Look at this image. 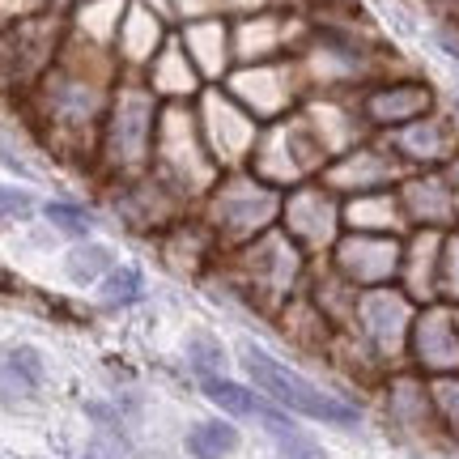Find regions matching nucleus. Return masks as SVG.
<instances>
[{"instance_id": "obj_1", "label": "nucleus", "mask_w": 459, "mask_h": 459, "mask_svg": "<svg viewBox=\"0 0 459 459\" xmlns=\"http://www.w3.org/2000/svg\"><path fill=\"white\" fill-rule=\"evenodd\" d=\"M119 77L124 73L115 65V51L90 48V43L68 34L60 60L30 90L39 132L65 162L94 166L102 115L111 107V90Z\"/></svg>"}, {"instance_id": "obj_2", "label": "nucleus", "mask_w": 459, "mask_h": 459, "mask_svg": "<svg viewBox=\"0 0 459 459\" xmlns=\"http://www.w3.org/2000/svg\"><path fill=\"white\" fill-rule=\"evenodd\" d=\"M311 264L315 260L285 230L273 226L268 234L251 238L238 251H226L221 264H217V273L226 277V285L234 290L238 302H247L251 311H260L264 319H273L290 298H298L307 290Z\"/></svg>"}, {"instance_id": "obj_3", "label": "nucleus", "mask_w": 459, "mask_h": 459, "mask_svg": "<svg viewBox=\"0 0 459 459\" xmlns=\"http://www.w3.org/2000/svg\"><path fill=\"white\" fill-rule=\"evenodd\" d=\"M158 115L162 99L145 85V77L124 73L111 90V107L102 115L99 132V153H94V170L107 187L115 183L141 179L153 170V145H158Z\"/></svg>"}, {"instance_id": "obj_4", "label": "nucleus", "mask_w": 459, "mask_h": 459, "mask_svg": "<svg viewBox=\"0 0 459 459\" xmlns=\"http://www.w3.org/2000/svg\"><path fill=\"white\" fill-rule=\"evenodd\" d=\"M281 200H285V192H277L273 183H264L260 175H251L243 166V170H226L192 213L204 221V230L213 234L221 255H226V251H238L277 226Z\"/></svg>"}, {"instance_id": "obj_5", "label": "nucleus", "mask_w": 459, "mask_h": 459, "mask_svg": "<svg viewBox=\"0 0 459 459\" xmlns=\"http://www.w3.org/2000/svg\"><path fill=\"white\" fill-rule=\"evenodd\" d=\"M238 361H243L251 387L268 395L277 409L294 412V417H307V421H319V426H332V429H361V421H366L358 400L319 387L315 378L298 375L294 366H285V361L273 358L260 344H243Z\"/></svg>"}, {"instance_id": "obj_6", "label": "nucleus", "mask_w": 459, "mask_h": 459, "mask_svg": "<svg viewBox=\"0 0 459 459\" xmlns=\"http://www.w3.org/2000/svg\"><path fill=\"white\" fill-rule=\"evenodd\" d=\"M153 175L166 179L192 209L226 170L213 162V153L200 136L196 99L192 102H162L158 115V145H153Z\"/></svg>"}, {"instance_id": "obj_7", "label": "nucleus", "mask_w": 459, "mask_h": 459, "mask_svg": "<svg viewBox=\"0 0 459 459\" xmlns=\"http://www.w3.org/2000/svg\"><path fill=\"white\" fill-rule=\"evenodd\" d=\"M68 39V17L48 13L22 17L13 26H0V99L4 94H26L51 73Z\"/></svg>"}, {"instance_id": "obj_8", "label": "nucleus", "mask_w": 459, "mask_h": 459, "mask_svg": "<svg viewBox=\"0 0 459 459\" xmlns=\"http://www.w3.org/2000/svg\"><path fill=\"white\" fill-rule=\"evenodd\" d=\"M328 162H332L328 149H324V141L307 124V115L294 111V115H285V119H277V124H264L247 170L260 175L264 183H273L277 192H290L298 183L319 179Z\"/></svg>"}, {"instance_id": "obj_9", "label": "nucleus", "mask_w": 459, "mask_h": 459, "mask_svg": "<svg viewBox=\"0 0 459 459\" xmlns=\"http://www.w3.org/2000/svg\"><path fill=\"white\" fill-rule=\"evenodd\" d=\"M221 85L255 124H277L307 102V77L298 68V56L264 60V65H234Z\"/></svg>"}, {"instance_id": "obj_10", "label": "nucleus", "mask_w": 459, "mask_h": 459, "mask_svg": "<svg viewBox=\"0 0 459 459\" xmlns=\"http://www.w3.org/2000/svg\"><path fill=\"white\" fill-rule=\"evenodd\" d=\"M412 319H417V302H412L400 285H378V290H361L358 294L349 332H353L387 370H404Z\"/></svg>"}, {"instance_id": "obj_11", "label": "nucleus", "mask_w": 459, "mask_h": 459, "mask_svg": "<svg viewBox=\"0 0 459 459\" xmlns=\"http://www.w3.org/2000/svg\"><path fill=\"white\" fill-rule=\"evenodd\" d=\"M196 124L221 170H243L251 162V153H255V141H260V128H264V124H255L238 102L230 99V90L221 82L204 85L196 94Z\"/></svg>"}, {"instance_id": "obj_12", "label": "nucleus", "mask_w": 459, "mask_h": 459, "mask_svg": "<svg viewBox=\"0 0 459 459\" xmlns=\"http://www.w3.org/2000/svg\"><path fill=\"white\" fill-rule=\"evenodd\" d=\"M277 226L285 230L311 260H324L332 247H336V238L344 234V200L336 196L332 187H324L319 179L298 183V187H290L285 200H281Z\"/></svg>"}, {"instance_id": "obj_13", "label": "nucleus", "mask_w": 459, "mask_h": 459, "mask_svg": "<svg viewBox=\"0 0 459 459\" xmlns=\"http://www.w3.org/2000/svg\"><path fill=\"white\" fill-rule=\"evenodd\" d=\"M438 107H443L438 90L417 73H395V77H383V82H370L366 90H358V115L370 136L409 128L412 119H426Z\"/></svg>"}, {"instance_id": "obj_14", "label": "nucleus", "mask_w": 459, "mask_h": 459, "mask_svg": "<svg viewBox=\"0 0 459 459\" xmlns=\"http://www.w3.org/2000/svg\"><path fill=\"white\" fill-rule=\"evenodd\" d=\"M378 409L383 421L392 426L395 438L417 446H443L446 434L438 426V412H434V395H429V378H421L417 370H392L378 387Z\"/></svg>"}, {"instance_id": "obj_15", "label": "nucleus", "mask_w": 459, "mask_h": 459, "mask_svg": "<svg viewBox=\"0 0 459 459\" xmlns=\"http://www.w3.org/2000/svg\"><path fill=\"white\" fill-rule=\"evenodd\" d=\"M404 175H409V170H404L400 158L387 149V141H383V136H366L361 145L344 149L341 158H332V162L324 166L319 183L332 187L341 200H353V196H370V192H392V187H400Z\"/></svg>"}, {"instance_id": "obj_16", "label": "nucleus", "mask_w": 459, "mask_h": 459, "mask_svg": "<svg viewBox=\"0 0 459 459\" xmlns=\"http://www.w3.org/2000/svg\"><path fill=\"white\" fill-rule=\"evenodd\" d=\"M400 255H404V234H361V230H344L324 260H328L353 290H378V285H395V281H400Z\"/></svg>"}, {"instance_id": "obj_17", "label": "nucleus", "mask_w": 459, "mask_h": 459, "mask_svg": "<svg viewBox=\"0 0 459 459\" xmlns=\"http://www.w3.org/2000/svg\"><path fill=\"white\" fill-rule=\"evenodd\" d=\"M302 39H307V13H298V9H268V13L230 22L234 65H264V60L298 56Z\"/></svg>"}, {"instance_id": "obj_18", "label": "nucleus", "mask_w": 459, "mask_h": 459, "mask_svg": "<svg viewBox=\"0 0 459 459\" xmlns=\"http://www.w3.org/2000/svg\"><path fill=\"white\" fill-rule=\"evenodd\" d=\"M111 209L132 234H158V238H162L175 221H183V217L192 213V204H187L166 179H158L153 170L141 175V179L115 183Z\"/></svg>"}, {"instance_id": "obj_19", "label": "nucleus", "mask_w": 459, "mask_h": 459, "mask_svg": "<svg viewBox=\"0 0 459 459\" xmlns=\"http://www.w3.org/2000/svg\"><path fill=\"white\" fill-rule=\"evenodd\" d=\"M404 366L417 370L421 378L459 375V311L451 302H426V307H417Z\"/></svg>"}, {"instance_id": "obj_20", "label": "nucleus", "mask_w": 459, "mask_h": 459, "mask_svg": "<svg viewBox=\"0 0 459 459\" xmlns=\"http://www.w3.org/2000/svg\"><path fill=\"white\" fill-rule=\"evenodd\" d=\"M175 34V17L158 9L153 0H128L119 34H115V65L119 73L145 77V68L158 60V51L166 48V39Z\"/></svg>"}, {"instance_id": "obj_21", "label": "nucleus", "mask_w": 459, "mask_h": 459, "mask_svg": "<svg viewBox=\"0 0 459 459\" xmlns=\"http://www.w3.org/2000/svg\"><path fill=\"white\" fill-rule=\"evenodd\" d=\"M383 141L400 158L404 170H443L459 153V124H455V115L438 107L426 119H412L409 128L387 132Z\"/></svg>"}, {"instance_id": "obj_22", "label": "nucleus", "mask_w": 459, "mask_h": 459, "mask_svg": "<svg viewBox=\"0 0 459 459\" xmlns=\"http://www.w3.org/2000/svg\"><path fill=\"white\" fill-rule=\"evenodd\" d=\"M395 196L409 230H434V234L459 230V192L446 183L443 170H409Z\"/></svg>"}, {"instance_id": "obj_23", "label": "nucleus", "mask_w": 459, "mask_h": 459, "mask_svg": "<svg viewBox=\"0 0 459 459\" xmlns=\"http://www.w3.org/2000/svg\"><path fill=\"white\" fill-rule=\"evenodd\" d=\"M183 51L192 56L196 73L204 77V85H217L226 82V73L234 68V51H230V17H217V13H196V17H183L179 26Z\"/></svg>"}, {"instance_id": "obj_24", "label": "nucleus", "mask_w": 459, "mask_h": 459, "mask_svg": "<svg viewBox=\"0 0 459 459\" xmlns=\"http://www.w3.org/2000/svg\"><path fill=\"white\" fill-rule=\"evenodd\" d=\"M158 251H162L166 268L179 273V277H204L209 268L221 264V247H217V238L204 230V221L196 213H187L183 221L166 230L158 238Z\"/></svg>"}, {"instance_id": "obj_25", "label": "nucleus", "mask_w": 459, "mask_h": 459, "mask_svg": "<svg viewBox=\"0 0 459 459\" xmlns=\"http://www.w3.org/2000/svg\"><path fill=\"white\" fill-rule=\"evenodd\" d=\"M438 255H443V234L434 230H409L404 234V255H400V290L426 307L438 302Z\"/></svg>"}, {"instance_id": "obj_26", "label": "nucleus", "mask_w": 459, "mask_h": 459, "mask_svg": "<svg viewBox=\"0 0 459 459\" xmlns=\"http://www.w3.org/2000/svg\"><path fill=\"white\" fill-rule=\"evenodd\" d=\"M175 26H179V22H175ZM145 85L162 102H192L200 90H204V77L196 73L192 56L183 51L179 34H170V39H166V48L158 51V60L145 68Z\"/></svg>"}, {"instance_id": "obj_27", "label": "nucleus", "mask_w": 459, "mask_h": 459, "mask_svg": "<svg viewBox=\"0 0 459 459\" xmlns=\"http://www.w3.org/2000/svg\"><path fill=\"white\" fill-rule=\"evenodd\" d=\"M273 328H277L285 341L294 344V349L311 353V358H328L332 336H336V328H332L328 319L315 311V302L307 294L290 298V302H285V307L273 315Z\"/></svg>"}, {"instance_id": "obj_28", "label": "nucleus", "mask_w": 459, "mask_h": 459, "mask_svg": "<svg viewBox=\"0 0 459 459\" xmlns=\"http://www.w3.org/2000/svg\"><path fill=\"white\" fill-rule=\"evenodd\" d=\"M124 9L128 0H77L68 9V34L82 39L90 48L115 51V34H119V22H124Z\"/></svg>"}, {"instance_id": "obj_29", "label": "nucleus", "mask_w": 459, "mask_h": 459, "mask_svg": "<svg viewBox=\"0 0 459 459\" xmlns=\"http://www.w3.org/2000/svg\"><path fill=\"white\" fill-rule=\"evenodd\" d=\"M344 230H361V234H409L400 196L392 192H370V196L344 200Z\"/></svg>"}, {"instance_id": "obj_30", "label": "nucleus", "mask_w": 459, "mask_h": 459, "mask_svg": "<svg viewBox=\"0 0 459 459\" xmlns=\"http://www.w3.org/2000/svg\"><path fill=\"white\" fill-rule=\"evenodd\" d=\"M196 383L209 404H217L221 412L238 417V421H260L264 412L273 409V400L264 392H255L251 383H238V378H230V375H209V378H196Z\"/></svg>"}, {"instance_id": "obj_31", "label": "nucleus", "mask_w": 459, "mask_h": 459, "mask_svg": "<svg viewBox=\"0 0 459 459\" xmlns=\"http://www.w3.org/2000/svg\"><path fill=\"white\" fill-rule=\"evenodd\" d=\"M48 378L43 353L30 344H13L9 353H0V395L13 400V395H34Z\"/></svg>"}, {"instance_id": "obj_32", "label": "nucleus", "mask_w": 459, "mask_h": 459, "mask_svg": "<svg viewBox=\"0 0 459 459\" xmlns=\"http://www.w3.org/2000/svg\"><path fill=\"white\" fill-rule=\"evenodd\" d=\"M238 443H243V434H238V426H234L230 417H204V421H196V426L187 429V438H183V446H187L192 459H230L238 451Z\"/></svg>"}, {"instance_id": "obj_33", "label": "nucleus", "mask_w": 459, "mask_h": 459, "mask_svg": "<svg viewBox=\"0 0 459 459\" xmlns=\"http://www.w3.org/2000/svg\"><path fill=\"white\" fill-rule=\"evenodd\" d=\"M99 298L107 311H128L145 298V273L136 264H115L111 273L99 281Z\"/></svg>"}, {"instance_id": "obj_34", "label": "nucleus", "mask_w": 459, "mask_h": 459, "mask_svg": "<svg viewBox=\"0 0 459 459\" xmlns=\"http://www.w3.org/2000/svg\"><path fill=\"white\" fill-rule=\"evenodd\" d=\"M111 268H115V251L107 243H90V238H82V243L65 255V273H68L73 285H94V281H102Z\"/></svg>"}, {"instance_id": "obj_35", "label": "nucleus", "mask_w": 459, "mask_h": 459, "mask_svg": "<svg viewBox=\"0 0 459 459\" xmlns=\"http://www.w3.org/2000/svg\"><path fill=\"white\" fill-rule=\"evenodd\" d=\"M43 217H48L60 234L77 238V243H82V238H90V234H94V226H99V221H94V213H90L85 204H73V200H48V204H43Z\"/></svg>"}, {"instance_id": "obj_36", "label": "nucleus", "mask_w": 459, "mask_h": 459, "mask_svg": "<svg viewBox=\"0 0 459 459\" xmlns=\"http://www.w3.org/2000/svg\"><path fill=\"white\" fill-rule=\"evenodd\" d=\"M429 395H434V412H438L446 443H459V375L429 378Z\"/></svg>"}, {"instance_id": "obj_37", "label": "nucleus", "mask_w": 459, "mask_h": 459, "mask_svg": "<svg viewBox=\"0 0 459 459\" xmlns=\"http://www.w3.org/2000/svg\"><path fill=\"white\" fill-rule=\"evenodd\" d=\"M438 302L459 307V230L443 234V255H438Z\"/></svg>"}, {"instance_id": "obj_38", "label": "nucleus", "mask_w": 459, "mask_h": 459, "mask_svg": "<svg viewBox=\"0 0 459 459\" xmlns=\"http://www.w3.org/2000/svg\"><path fill=\"white\" fill-rule=\"evenodd\" d=\"M187 361H192L196 378L226 375V349H221L213 336H204V332H196V336L187 341Z\"/></svg>"}, {"instance_id": "obj_39", "label": "nucleus", "mask_w": 459, "mask_h": 459, "mask_svg": "<svg viewBox=\"0 0 459 459\" xmlns=\"http://www.w3.org/2000/svg\"><path fill=\"white\" fill-rule=\"evenodd\" d=\"M273 443H277L281 459H328L324 443H319V438H311V434H302V429H298V421L290 429L273 434Z\"/></svg>"}, {"instance_id": "obj_40", "label": "nucleus", "mask_w": 459, "mask_h": 459, "mask_svg": "<svg viewBox=\"0 0 459 459\" xmlns=\"http://www.w3.org/2000/svg\"><path fill=\"white\" fill-rule=\"evenodd\" d=\"M268 9H294V0H209V13L217 17H251V13H268Z\"/></svg>"}, {"instance_id": "obj_41", "label": "nucleus", "mask_w": 459, "mask_h": 459, "mask_svg": "<svg viewBox=\"0 0 459 459\" xmlns=\"http://www.w3.org/2000/svg\"><path fill=\"white\" fill-rule=\"evenodd\" d=\"M30 213H34V200L26 196V192L0 183V226H4V221H17V217H30Z\"/></svg>"}, {"instance_id": "obj_42", "label": "nucleus", "mask_w": 459, "mask_h": 459, "mask_svg": "<svg viewBox=\"0 0 459 459\" xmlns=\"http://www.w3.org/2000/svg\"><path fill=\"white\" fill-rule=\"evenodd\" d=\"M85 459H124V451H119V446H107V443H94L85 451Z\"/></svg>"}, {"instance_id": "obj_43", "label": "nucleus", "mask_w": 459, "mask_h": 459, "mask_svg": "<svg viewBox=\"0 0 459 459\" xmlns=\"http://www.w3.org/2000/svg\"><path fill=\"white\" fill-rule=\"evenodd\" d=\"M443 175H446V183H451V187H455V192H459V153H455V158H451V162L443 166Z\"/></svg>"}, {"instance_id": "obj_44", "label": "nucleus", "mask_w": 459, "mask_h": 459, "mask_svg": "<svg viewBox=\"0 0 459 459\" xmlns=\"http://www.w3.org/2000/svg\"><path fill=\"white\" fill-rule=\"evenodd\" d=\"M451 115H455V124H459V94H455V102H451Z\"/></svg>"}, {"instance_id": "obj_45", "label": "nucleus", "mask_w": 459, "mask_h": 459, "mask_svg": "<svg viewBox=\"0 0 459 459\" xmlns=\"http://www.w3.org/2000/svg\"><path fill=\"white\" fill-rule=\"evenodd\" d=\"M429 4H434V0H429Z\"/></svg>"}, {"instance_id": "obj_46", "label": "nucleus", "mask_w": 459, "mask_h": 459, "mask_svg": "<svg viewBox=\"0 0 459 459\" xmlns=\"http://www.w3.org/2000/svg\"><path fill=\"white\" fill-rule=\"evenodd\" d=\"M455 311H459V307H455Z\"/></svg>"}]
</instances>
